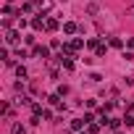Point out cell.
Here are the masks:
<instances>
[{
    "instance_id": "cell-1",
    "label": "cell",
    "mask_w": 134,
    "mask_h": 134,
    "mask_svg": "<svg viewBox=\"0 0 134 134\" xmlns=\"http://www.w3.org/2000/svg\"><path fill=\"white\" fill-rule=\"evenodd\" d=\"M5 42H8V45H16V42H19V32H8V34H5Z\"/></svg>"
},
{
    "instance_id": "cell-2",
    "label": "cell",
    "mask_w": 134,
    "mask_h": 134,
    "mask_svg": "<svg viewBox=\"0 0 134 134\" xmlns=\"http://www.w3.org/2000/svg\"><path fill=\"white\" fill-rule=\"evenodd\" d=\"M45 29H47V32H55V29H58V21H55V19H47V21H45Z\"/></svg>"
},
{
    "instance_id": "cell-3",
    "label": "cell",
    "mask_w": 134,
    "mask_h": 134,
    "mask_svg": "<svg viewBox=\"0 0 134 134\" xmlns=\"http://www.w3.org/2000/svg\"><path fill=\"white\" fill-rule=\"evenodd\" d=\"M34 55H37V58H47V47L37 45V47H34Z\"/></svg>"
},
{
    "instance_id": "cell-4",
    "label": "cell",
    "mask_w": 134,
    "mask_h": 134,
    "mask_svg": "<svg viewBox=\"0 0 134 134\" xmlns=\"http://www.w3.org/2000/svg\"><path fill=\"white\" fill-rule=\"evenodd\" d=\"M47 103H50V105H58V108H60V95H50V97H47Z\"/></svg>"
},
{
    "instance_id": "cell-5",
    "label": "cell",
    "mask_w": 134,
    "mask_h": 134,
    "mask_svg": "<svg viewBox=\"0 0 134 134\" xmlns=\"http://www.w3.org/2000/svg\"><path fill=\"white\" fill-rule=\"evenodd\" d=\"M84 124H87V121H84V118H74V124H71V126H74V129H76V131H79V129H84Z\"/></svg>"
},
{
    "instance_id": "cell-6",
    "label": "cell",
    "mask_w": 134,
    "mask_h": 134,
    "mask_svg": "<svg viewBox=\"0 0 134 134\" xmlns=\"http://www.w3.org/2000/svg\"><path fill=\"white\" fill-rule=\"evenodd\" d=\"M108 126H110V129H118V126H121V118H108Z\"/></svg>"
},
{
    "instance_id": "cell-7",
    "label": "cell",
    "mask_w": 134,
    "mask_h": 134,
    "mask_svg": "<svg viewBox=\"0 0 134 134\" xmlns=\"http://www.w3.org/2000/svg\"><path fill=\"white\" fill-rule=\"evenodd\" d=\"M63 29H66V34H74V32H76V24H71V21H69Z\"/></svg>"
},
{
    "instance_id": "cell-8",
    "label": "cell",
    "mask_w": 134,
    "mask_h": 134,
    "mask_svg": "<svg viewBox=\"0 0 134 134\" xmlns=\"http://www.w3.org/2000/svg\"><path fill=\"white\" fill-rule=\"evenodd\" d=\"M32 113L40 116V113H42V105H40V103H32Z\"/></svg>"
},
{
    "instance_id": "cell-9",
    "label": "cell",
    "mask_w": 134,
    "mask_h": 134,
    "mask_svg": "<svg viewBox=\"0 0 134 134\" xmlns=\"http://www.w3.org/2000/svg\"><path fill=\"white\" fill-rule=\"evenodd\" d=\"M16 74H19V79H26V69H24V66H19Z\"/></svg>"
},
{
    "instance_id": "cell-10",
    "label": "cell",
    "mask_w": 134,
    "mask_h": 134,
    "mask_svg": "<svg viewBox=\"0 0 134 134\" xmlns=\"http://www.w3.org/2000/svg\"><path fill=\"white\" fill-rule=\"evenodd\" d=\"M13 134H26V129H24L21 124H16V126H13Z\"/></svg>"
},
{
    "instance_id": "cell-11",
    "label": "cell",
    "mask_w": 134,
    "mask_h": 134,
    "mask_svg": "<svg viewBox=\"0 0 134 134\" xmlns=\"http://www.w3.org/2000/svg\"><path fill=\"white\" fill-rule=\"evenodd\" d=\"M87 131H90V134H97V131H100V126H97V124H90V129H87Z\"/></svg>"
},
{
    "instance_id": "cell-12",
    "label": "cell",
    "mask_w": 134,
    "mask_h": 134,
    "mask_svg": "<svg viewBox=\"0 0 134 134\" xmlns=\"http://www.w3.org/2000/svg\"><path fill=\"white\" fill-rule=\"evenodd\" d=\"M8 3H13V0H8Z\"/></svg>"
},
{
    "instance_id": "cell-13",
    "label": "cell",
    "mask_w": 134,
    "mask_h": 134,
    "mask_svg": "<svg viewBox=\"0 0 134 134\" xmlns=\"http://www.w3.org/2000/svg\"><path fill=\"white\" fill-rule=\"evenodd\" d=\"M118 134H121V131H118Z\"/></svg>"
},
{
    "instance_id": "cell-14",
    "label": "cell",
    "mask_w": 134,
    "mask_h": 134,
    "mask_svg": "<svg viewBox=\"0 0 134 134\" xmlns=\"http://www.w3.org/2000/svg\"><path fill=\"white\" fill-rule=\"evenodd\" d=\"M87 134H90V131H87Z\"/></svg>"
}]
</instances>
